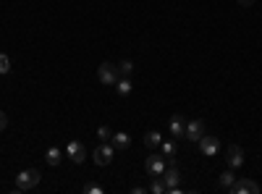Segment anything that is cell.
I'll return each mask as SVG.
<instances>
[{
	"label": "cell",
	"instance_id": "cell-1",
	"mask_svg": "<svg viewBox=\"0 0 262 194\" xmlns=\"http://www.w3.org/2000/svg\"><path fill=\"white\" fill-rule=\"evenodd\" d=\"M40 170L37 168H29V170H21V173L16 176V192H29L34 189L37 184H40Z\"/></svg>",
	"mask_w": 262,
	"mask_h": 194
},
{
	"label": "cell",
	"instance_id": "cell-2",
	"mask_svg": "<svg viewBox=\"0 0 262 194\" xmlns=\"http://www.w3.org/2000/svg\"><path fill=\"white\" fill-rule=\"evenodd\" d=\"M197 144H199V152L207 155V158H212V155L220 152V139L215 134H202V139H199Z\"/></svg>",
	"mask_w": 262,
	"mask_h": 194
},
{
	"label": "cell",
	"instance_id": "cell-3",
	"mask_svg": "<svg viewBox=\"0 0 262 194\" xmlns=\"http://www.w3.org/2000/svg\"><path fill=\"white\" fill-rule=\"evenodd\" d=\"M97 79L103 82V84H107V87H110V84H115L118 82V66L115 63H100V68H97Z\"/></svg>",
	"mask_w": 262,
	"mask_h": 194
},
{
	"label": "cell",
	"instance_id": "cell-4",
	"mask_svg": "<svg viewBox=\"0 0 262 194\" xmlns=\"http://www.w3.org/2000/svg\"><path fill=\"white\" fill-rule=\"evenodd\" d=\"M113 155H115V147H113L110 142H103L95 152H92V160H95L97 166H110Z\"/></svg>",
	"mask_w": 262,
	"mask_h": 194
},
{
	"label": "cell",
	"instance_id": "cell-5",
	"mask_svg": "<svg viewBox=\"0 0 262 194\" xmlns=\"http://www.w3.org/2000/svg\"><path fill=\"white\" fill-rule=\"evenodd\" d=\"M228 192H231V194H257L260 186L254 184L252 178H236V181L228 186Z\"/></svg>",
	"mask_w": 262,
	"mask_h": 194
},
{
	"label": "cell",
	"instance_id": "cell-6",
	"mask_svg": "<svg viewBox=\"0 0 262 194\" xmlns=\"http://www.w3.org/2000/svg\"><path fill=\"white\" fill-rule=\"evenodd\" d=\"M144 170H147L150 176H160L165 170V155H155L152 152L147 160H144Z\"/></svg>",
	"mask_w": 262,
	"mask_h": 194
},
{
	"label": "cell",
	"instance_id": "cell-7",
	"mask_svg": "<svg viewBox=\"0 0 262 194\" xmlns=\"http://www.w3.org/2000/svg\"><path fill=\"white\" fill-rule=\"evenodd\" d=\"M66 155H68V160H74V163H84L87 160V147H84L81 142H68L66 144Z\"/></svg>",
	"mask_w": 262,
	"mask_h": 194
},
{
	"label": "cell",
	"instance_id": "cell-8",
	"mask_svg": "<svg viewBox=\"0 0 262 194\" xmlns=\"http://www.w3.org/2000/svg\"><path fill=\"white\" fill-rule=\"evenodd\" d=\"M226 163H228V168H241L244 166V150H241V147L231 144L226 150Z\"/></svg>",
	"mask_w": 262,
	"mask_h": 194
},
{
	"label": "cell",
	"instance_id": "cell-9",
	"mask_svg": "<svg viewBox=\"0 0 262 194\" xmlns=\"http://www.w3.org/2000/svg\"><path fill=\"white\" fill-rule=\"evenodd\" d=\"M205 134V123L202 121H186V131H183V137L189 139V142H199Z\"/></svg>",
	"mask_w": 262,
	"mask_h": 194
},
{
	"label": "cell",
	"instance_id": "cell-10",
	"mask_svg": "<svg viewBox=\"0 0 262 194\" xmlns=\"http://www.w3.org/2000/svg\"><path fill=\"white\" fill-rule=\"evenodd\" d=\"M160 176H163V184H165L168 192H176V189H179V178H181V173H179V168H176V166L168 168V170H163Z\"/></svg>",
	"mask_w": 262,
	"mask_h": 194
},
{
	"label": "cell",
	"instance_id": "cell-11",
	"mask_svg": "<svg viewBox=\"0 0 262 194\" xmlns=\"http://www.w3.org/2000/svg\"><path fill=\"white\" fill-rule=\"evenodd\" d=\"M110 144L115 147V150H129V144H131V137L126 134V131H115V134L110 137Z\"/></svg>",
	"mask_w": 262,
	"mask_h": 194
},
{
	"label": "cell",
	"instance_id": "cell-12",
	"mask_svg": "<svg viewBox=\"0 0 262 194\" xmlns=\"http://www.w3.org/2000/svg\"><path fill=\"white\" fill-rule=\"evenodd\" d=\"M183 131H186V121H183V115H173V118H171V134H173V139L183 137Z\"/></svg>",
	"mask_w": 262,
	"mask_h": 194
},
{
	"label": "cell",
	"instance_id": "cell-13",
	"mask_svg": "<svg viewBox=\"0 0 262 194\" xmlns=\"http://www.w3.org/2000/svg\"><path fill=\"white\" fill-rule=\"evenodd\" d=\"M115 66H118V79H131V74H134V63L131 60H121Z\"/></svg>",
	"mask_w": 262,
	"mask_h": 194
},
{
	"label": "cell",
	"instance_id": "cell-14",
	"mask_svg": "<svg viewBox=\"0 0 262 194\" xmlns=\"http://www.w3.org/2000/svg\"><path fill=\"white\" fill-rule=\"evenodd\" d=\"M234 181H236V176H234V168H231V170H226V173H220V178H218V186L228 192V186L234 184Z\"/></svg>",
	"mask_w": 262,
	"mask_h": 194
},
{
	"label": "cell",
	"instance_id": "cell-15",
	"mask_svg": "<svg viewBox=\"0 0 262 194\" xmlns=\"http://www.w3.org/2000/svg\"><path fill=\"white\" fill-rule=\"evenodd\" d=\"M147 192H152V194H163V192H168L165 184H163V176H152V184L147 186Z\"/></svg>",
	"mask_w": 262,
	"mask_h": 194
},
{
	"label": "cell",
	"instance_id": "cell-16",
	"mask_svg": "<svg viewBox=\"0 0 262 194\" xmlns=\"http://www.w3.org/2000/svg\"><path fill=\"white\" fill-rule=\"evenodd\" d=\"M45 158H48V163H50V166H60V160H63V152H60L58 147H50Z\"/></svg>",
	"mask_w": 262,
	"mask_h": 194
},
{
	"label": "cell",
	"instance_id": "cell-17",
	"mask_svg": "<svg viewBox=\"0 0 262 194\" xmlns=\"http://www.w3.org/2000/svg\"><path fill=\"white\" fill-rule=\"evenodd\" d=\"M160 142H163L160 131H147V134H144V144L147 147H160Z\"/></svg>",
	"mask_w": 262,
	"mask_h": 194
},
{
	"label": "cell",
	"instance_id": "cell-18",
	"mask_svg": "<svg viewBox=\"0 0 262 194\" xmlns=\"http://www.w3.org/2000/svg\"><path fill=\"white\" fill-rule=\"evenodd\" d=\"M115 92H118L121 97L131 95V79H118V82H115Z\"/></svg>",
	"mask_w": 262,
	"mask_h": 194
},
{
	"label": "cell",
	"instance_id": "cell-19",
	"mask_svg": "<svg viewBox=\"0 0 262 194\" xmlns=\"http://www.w3.org/2000/svg\"><path fill=\"white\" fill-rule=\"evenodd\" d=\"M110 137H113L110 126H97V139L100 142H110Z\"/></svg>",
	"mask_w": 262,
	"mask_h": 194
},
{
	"label": "cell",
	"instance_id": "cell-20",
	"mask_svg": "<svg viewBox=\"0 0 262 194\" xmlns=\"http://www.w3.org/2000/svg\"><path fill=\"white\" fill-rule=\"evenodd\" d=\"M160 150H163V155H168V158H173L176 155V142H160Z\"/></svg>",
	"mask_w": 262,
	"mask_h": 194
},
{
	"label": "cell",
	"instance_id": "cell-21",
	"mask_svg": "<svg viewBox=\"0 0 262 194\" xmlns=\"http://www.w3.org/2000/svg\"><path fill=\"white\" fill-rule=\"evenodd\" d=\"M11 71V58L5 53H0V74H8Z\"/></svg>",
	"mask_w": 262,
	"mask_h": 194
},
{
	"label": "cell",
	"instance_id": "cell-22",
	"mask_svg": "<svg viewBox=\"0 0 262 194\" xmlns=\"http://www.w3.org/2000/svg\"><path fill=\"white\" fill-rule=\"evenodd\" d=\"M84 192H87V194H103V186H95V184H87V186H84Z\"/></svg>",
	"mask_w": 262,
	"mask_h": 194
},
{
	"label": "cell",
	"instance_id": "cell-23",
	"mask_svg": "<svg viewBox=\"0 0 262 194\" xmlns=\"http://www.w3.org/2000/svg\"><path fill=\"white\" fill-rule=\"evenodd\" d=\"M5 126H8V115L0 111V131H5Z\"/></svg>",
	"mask_w": 262,
	"mask_h": 194
},
{
	"label": "cell",
	"instance_id": "cell-24",
	"mask_svg": "<svg viewBox=\"0 0 262 194\" xmlns=\"http://www.w3.org/2000/svg\"><path fill=\"white\" fill-rule=\"evenodd\" d=\"M236 3H238V5H244V8H249V5L254 3V0H236Z\"/></svg>",
	"mask_w": 262,
	"mask_h": 194
}]
</instances>
